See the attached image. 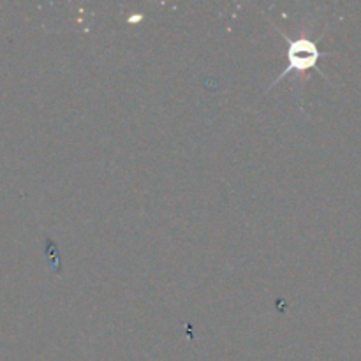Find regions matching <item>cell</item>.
Wrapping results in <instances>:
<instances>
[{
    "label": "cell",
    "mask_w": 361,
    "mask_h": 361,
    "mask_svg": "<svg viewBox=\"0 0 361 361\" xmlns=\"http://www.w3.org/2000/svg\"><path fill=\"white\" fill-rule=\"evenodd\" d=\"M277 30H279V28H277ZM280 34H282V36L287 39V43H289V50H287V60H289V66H287L286 69H284V71L280 72L273 81H271L270 88L277 87V83H279L280 79L286 78L287 75H291V72H305L309 71V69H315L319 59L322 57L321 50H319L315 41L289 39L284 32H280Z\"/></svg>",
    "instance_id": "cell-1"
}]
</instances>
